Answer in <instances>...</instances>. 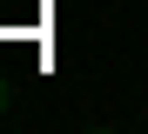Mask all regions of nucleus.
Listing matches in <instances>:
<instances>
[{
	"mask_svg": "<svg viewBox=\"0 0 148 134\" xmlns=\"http://www.w3.org/2000/svg\"><path fill=\"white\" fill-rule=\"evenodd\" d=\"M0 107H7V80H0Z\"/></svg>",
	"mask_w": 148,
	"mask_h": 134,
	"instance_id": "nucleus-1",
	"label": "nucleus"
}]
</instances>
